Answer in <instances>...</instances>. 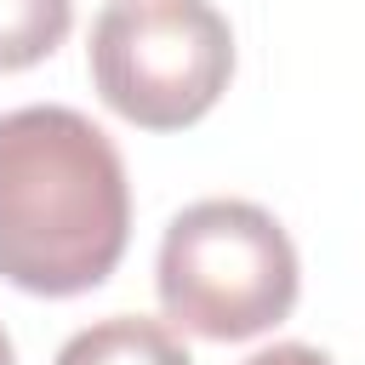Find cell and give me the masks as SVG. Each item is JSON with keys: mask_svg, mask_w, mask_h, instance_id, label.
<instances>
[{"mask_svg": "<svg viewBox=\"0 0 365 365\" xmlns=\"http://www.w3.org/2000/svg\"><path fill=\"white\" fill-rule=\"evenodd\" d=\"M57 365H194L188 348L143 314H108L57 348Z\"/></svg>", "mask_w": 365, "mask_h": 365, "instance_id": "obj_4", "label": "cell"}, {"mask_svg": "<svg viewBox=\"0 0 365 365\" xmlns=\"http://www.w3.org/2000/svg\"><path fill=\"white\" fill-rule=\"evenodd\" d=\"M0 365H17V354H11V336H6V325H0Z\"/></svg>", "mask_w": 365, "mask_h": 365, "instance_id": "obj_7", "label": "cell"}, {"mask_svg": "<svg viewBox=\"0 0 365 365\" xmlns=\"http://www.w3.org/2000/svg\"><path fill=\"white\" fill-rule=\"evenodd\" d=\"M154 291L171 325L205 342H245L297 308L302 268L274 211L251 200H194L160 240Z\"/></svg>", "mask_w": 365, "mask_h": 365, "instance_id": "obj_2", "label": "cell"}, {"mask_svg": "<svg viewBox=\"0 0 365 365\" xmlns=\"http://www.w3.org/2000/svg\"><path fill=\"white\" fill-rule=\"evenodd\" d=\"M228 80L234 29L211 0H108L91 23V86L143 131L205 120Z\"/></svg>", "mask_w": 365, "mask_h": 365, "instance_id": "obj_3", "label": "cell"}, {"mask_svg": "<svg viewBox=\"0 0 365 365\" xmlns=\"http://www.w3.org/2000/svg\"><path fill=\"white\" fill-rule=\"evenodd\" d=\"M131 240L125 160L63 103L0 114V279L29 297L97 291Z\"/></svg>", "mask_w": 365, "mask_h": 365, "instance_id": "obj_1", "label": "cell"}, {"mask_svg": "<svg viewBox=\"0 0 365 365\" xmlns=\"http://www.w3.org/2000/svg\"><path fill=\"white\" fill-rule=\"evenodd\" d=\"M245 365H336V359L325 348H314V342H274V348L251 354Z\"/></svg>", "mask_w": 365, "mask_h": 365, "instance_id": "obj_6", "label": "cell"}, {"mask_svg": "<svg viewBox=\"0 0 365 365\" xmlns=\"http://www.w3.org/2000/svg\"><path fill=\"white\" fill-rule=\"evenodd\" d=\"M74 0H0V74L34 68L68 40Z\"/></svg>", "mask_w": 365, "mask_h": 365, "instance_id": "obj_5", "label": "cell"}]
</instances>
